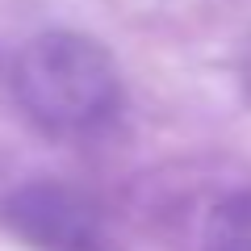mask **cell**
<instances>
[{
    "label": "cell",
    "mask_w": 251,
    "mask_h": 251,
    "mask_svg": "<svg viewBox=\"0 0 251 251\" xmlns=\"http://www.w3.org/2000/svg\"><path fill=\"white\" fill-rule=\"evenodd\" d=\"M239 84H243V97H247V105H251V42H247L243 63H239Z\"/></svg>",
    "instance_id": "obj_4"
},
{
    "label": "cell",
    "mask_w": 251,
    "mask_h": 251,
    "mask_svg": "<svg viewBox=\"0 0 251 251\" xmlns=\"http://www.w3.org/2000/svg\"><path fill=\"white\" fill-rule=\"evenodd\" d=\"M205 251H251V188L218 201L205 222Z\"/></svg>",
    "instance_id": "obj_3"
},
{
    "label": "cell",
    "mask_w": 251,
    "mask_h": 251,
    "mask_svg": "<svg viewBox=\"0 0 251 251\" xmlns=\"http://www.w3.org/2000/svg\"><path fill=\"white\" fill-rule=\"evenodd\" d=\"M13 92L46 134H92L122 105V72L113 54L88 34L46 29L21 46L13 63Z\"/></svg>",
    "instance_id": "obj_1"
},
{
    "label": "cell",
    "mask_w": 251,
    "mask_h": 251,
    "mask_svg": "<svg viewBox=\"0 0 251 251\" xmlns=\"http://www.w3.org/2000/svg\"><path fill=\"white\" fill-rule=\"evenodd\" d=\"M13 234L34 251H113L97 201L67 184H25L4 201Z\"/></svg>",
    "instance_id": "obj_2"
}]
</instances>
